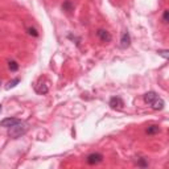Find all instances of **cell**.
Wrapping results in <instances>:
<instances>
[{"label": "cell", "mask_w": 169, "mask_h": 169, "mask_svg": "<svg viewBox=\"0 0 169 169\" xmlns=\"http://www.w3.org/2000/svg\"><path fill=\"white\" fill-rule=\"evenodd\" d=\"M62 9L66 11V12H71L74 9V5L70 0H66V2H64V4H62Z\"/></svg>", "instance_id": "obj_12"}, {"label": "cell", "mask_w": 169, "mask_h": 169, "mask_svg": "<svg viewBox=\"0 0 169 169\" xmlns=\"http://www.w3.org/2000/svg\"><path fill=\"white\" fill-rule=\"evenodd\" d=\"M67 37H69V39H70L71 41H76V44H77V46H79V42H81V39H78V37H76V36H73V34H69Z\"/></svg>", "instance_id": "obj_17"}, {"label": "cell", "mask_w": 169, "mask_h": 169, "mask_svg": "<svg viewBox=\"0 0 169 169\" xmlns=\"http://www.w3.org/2000/svg\"><path fill=\"white\" fill-rule=\"evenodd\" d=\"M8 129V135L9 137H12V139H18V137H21L27 134V131H28V124L25 122H23L20 120L18 123L13 124L12 127L7 128Z\"/></svg>", "instance_id": "obj_1"}, {"label": "cell", "mask_w": 169, "mask_h": 169, "mask_svg": "<svg viewBox=\"0 0 169 169\" xmlns=\"http://www.w3.org/2000/svg\"><path fill=\"white\" fill-rule=\"evenodd\" d=\"M8 67H9L11 71H17L18 70V64H17L15 60H12V61L8 62Z\"/></svg>", "instance_id": "obj_14"}, {"label": "cell", "mask_w": 169, "mask_h": 169, "mask_svg": "<svg viewBox=\"0 0 169 169\" xmlns=\"http://www.w3.org/2000/svg\"><path fill=\"white\" fill-rule=\"evenodd\" d=\"M129 45H131L129 32H128V30H124V32L122 33V37H120V48L122 49H127Z\"/></svg>", "instance_id": "obj_5"}, {"label": "cell", "mask_w": 169, "mask_h": 169, "mask_svg": "<svg viewBox=\"0 0 169 169\" xmlns=\"http://www.w3.org/2000/svg\"><path fill=\"white\" fill-rule=\"evenodd\" d=\"M18 83H20V78H15V79L9 81V82L5 85V89H7V90H11V89H13V87H16Z\"/></svg>", "instance_id": "obj_11"}, {"label": "cell", "mask_w": 169, "mask_h": 169, "mask_svg": "<svg viewBox=\"0 0 169 169\" xmlns=\"http://www.w3.org/2000/svg\"><path fill=\"white\" fill-rule=\"evenodd\" d=\"M34 91L37 94H40V95H45L49 91V87L46 83H37V85H34Z\"/></svg>", "instance_id": "obj_9"}, {"label": "cell", "mask_w": 169, "mask_h": 169, "mask_svg": "<svg viewBox=\"0 0 169 169\" xmlns=\"http://www.w3.org/2000/svg\"><path fill=\"white\" fill-rule=\"evenodd\" d=\"M108 106L112 110H123L124 107V101L120 97H112L108 102Z\"/></svg>", "instance_id": "obj_3"}, {"label": "cell", "mask_w": 169, "mask_h": 169, "mask_svg": "<svg viewBox=\"0 0 169 169\" xmlns=\"http://www.w3.org/2000/svg\"><path fill=\"white\" fill-rule=\"evenodd\" d=\"M18 122H20V119H17V118H5V119H3V120L0 122V126L4 127V128H9V127L13 126V124L18 123Z\"/></svg>", "instance_id": "obj_6"}, {"label": "cell", "mask_w": 169, "mask_h": 169, "mask_svg": "<svg viewBox=\"0 0 169 169\" xmlns=\"http://www.w3.org/2000/svg\"><path fill=\"white\" fill-rule=\"evenodd\" d=\"M0 112H2V104H0Z\"/></svg>", "instance_id": "obj_19"}, {"label": "cell", "mask_w": 169, "mask_h": 169, "mask_svg": "<svg viewBox=\"0 0 169 169\" xmlns=\"http://www.w3.org/2000/svg\"><path fill=\"white\" fill-rule=\"evenodd\" d=\"M86 161H87V164H89V165H97V164H99V162L103 161V155L102 153H98V152L90 153L86 157Z\"/></svg>", "instance_id": "obj_2"}, {"label": "cell", "mask_w": 169, "mask_h": 169, "mask_svg": "<svg viewBox=\"0 0 169 169\" xmlns=\"http://www.w3.org/2000/svg\"><path fill=\"white\" fill-rule=\"evenodd\" d=\"M145 132L148 135H156L160 132V127L157 126V124H152V126H148V128L145 129Z\"/></svg>", "instance_id": "obj_10"}, {"label": "cell", "mask_w": 169, "mask_h": 169, "mask_svg": "<svg viewBox=\"0 0 169 169\" xmlns=\"http://www.w3.org/2000/svg\"><path fill=\"white\" fill-rule=\"evenodd\" d=\"M162 23H164V24L169 23V11L168 9H165L164 13H162Z\"/></svg>", "instance_id": "obj_16"}, {"label": "cell", "mask_w": 169, "mask_h": 169, "mask_svg": "<svg viewBox=\"0 0 169 169\" xmlns=\"http://www.w3.org/2000/svg\"><path fill=\"white\" fill-rule=\"evenodd\" d=\"M157 53H159V55H162V57H164L165 60H166V58L169 57V54H168L169 52H168V50H159Z\"/></svg>", "instance_id": "obj_18"}, {"label": "cell", "mask_w": 169, "mask_h": 169, "mask_svg": "<svg viewBox=\"0 0 169 169\" xmlns=\"http://www.w3.org/2000/svg\"><path fill=\"white\" fill-rule=\"evenodd\" d=\"M0 85H2V81H0Z\"/></svg>", "instance_id": "obj_20"}, {"label": "cell", "mask_w": 169, "mask_h": 169, "mask_svg": "<svg viewBox=\"0 0 169 169\" xmlns=\"http://www.w3.org/2000/svg\"><path fill=\"white\" fill-rule=\"evenodd\" d=\"M27 32H28V34L33 36V37H39V32H37V29H36V28H33V27L27 28Z\"/></svg>", "instance_id": "obj_15"}, {"label": "cell", "mask_w": 169, "mask_h": 169, "mask_svg": "<svg viewBox=\"0 0 169 169\" xmlns=\"http://www.w3.org/2000/svg\"><path fill=\"white\" fill-rule=\"evenodd\" d=\"M97 36H98V39L101 40L102 42H106V44L112 40L111 33L108 32V30H106V29H98L97 30Z\"/></svg>", "instance_id": "obj_4"}, {"label": "cell", "mask_w": 169, "mask_h": 169, "mask_svg": "<svg viewBox=\"0 0 169 169\" xmlns=\"http://www.w3.org/2000/svg\"><path fill=\"white\" fill-rule=\"evenodd\" d=\"M157 97H159L157 92H155V91H148V92H145V94L143 95V99H144V102H145L147 104H151Z\"/></svg>", "instance_id": "obj_8"}, {"label": "cell", "mask_w": 169, "mask_h": 169, "mask_svg": "<svg viewBox=\"0 0 169 169\" xmlns=\"http://www.w3.org/2000/svg\"><path fill=\"white\" fill-rule=\"evenodd\" d=\"M136 165L137 166H141V168H145V166H148V161H147L145 157H137Z\"/></svg>", "instance_id": "obj_13"}, {"label": "cell", "mask_w": 169, "mask_h": 169, "mask_svg": "<svg viewBox=\"0 0 169 169\" xmlns=\"http://www.w3.org/2000/svg\"><path fill=\"white\" fill-rule=\"evenodd\" d=\"M152 107V110H156V111H161L162 108H164V106H165V102H164V99H161L160 97H157L155 99V101L149 104Z\"/></svg>", "instance_id": "obj_7"}]
</instances>
